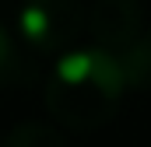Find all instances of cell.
<instances>
[{
	"label": "cell",
	"instance_id": "cell-1",
	"mask_svg": "<svg viewBox=\"0 0 151 147\" xmlns=\"http://www.w3.org/2000/svg\"><path fill=\"white\" fill-rule=\"evenodd\" d=\"M123 77L116 60L99 46H70L60 53L46 81V109L70 133L102 130L123 102Z\"/></svg>",
	"mask_w": 151,
	"mask_h": 147
},
{
	"label": "cell",
	"instance_id": "cell-2",
	"mask_svg": "<svg viewBox=\"0 0 151 147\" xmlns=\"http://www.w3.org/2000/svg\"><path fill=\"white\" fill-rule=\"evenodd\" d=\"M84 32L81 0H25L18 11V42L42 56H60Z\"/></svg>",
	"mask_w": 151,
	"mask_h": 147
},
{
	"label": "cell",
	"instance_id": "cell-3",
	"mask_svg": "<svg viewBox=\"0 0 151 147\" xmlns=\"http://www.w3.org/2000/svg\"><path fill=\"white\" fill-rule=\"evenodd\" d=\"M84 28L91 32L99 49L116 53L137 35H144V11L137 0H95L84 11Z\"/></svg>",
	"mask_w": 151,
	"mask_h": 147
},
{
	"label": "cell",
	"instance_id": "cell-4",
	"mask_svg": "<svg viewBox=\"0 0 151 147\" xmlns=\"http://www.w3.org/2000/svg\"><path fill=\"white\" fill-rule=\"evenodd\" d=\"M109 56L116 60V70L123 77V88L141 91L148 84V74H151V42H148V35H137L134 42H127L123 49H116Z\"/></svg>",
	"mask_w": 151,
	"mask_h": 147
},
{
	"label": "cell",
	"instance_id": "cell-5",
	"mask_svg": "<svg viewBox=\"0 0 151 147\" xmlns=\"http://www.w3.org/2000/svg\"><path fill=\"white\" fill-rule=\"evenodd\" d=\"M0 147H67V137L49 126V123H39V119H28L21 126H14Z\"/></svg>",
	"mask_w": 151,
	"mask_h": 147
},
{
	"label": "cell",
	"instance_id": "cell-6",
	"mask_svg": "<svg viewBox=\"0 0 151 147\" xmlns=\"http://www.w3.org/2000/svg\"><path fill=\"white\" fill-rule=\"evenodd\" d=\"M25 74H28V63H25L21 42H18V35L0 21V91L11 88V84H18Z\"/></svg>",
	"mask_w": 151,
	"mask_h": 147
}]
</instances>
